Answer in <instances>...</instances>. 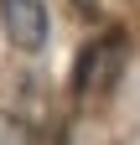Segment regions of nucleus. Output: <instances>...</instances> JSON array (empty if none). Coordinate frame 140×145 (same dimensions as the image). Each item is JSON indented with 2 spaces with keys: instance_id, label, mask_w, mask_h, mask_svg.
I'll use <instances>...</instances> for the list:
<instances>
[{
  "instance_id": "2",
  "label": "nucleus",
  "mask_w": 140,
  "mask_h": 145,
  "mask_svg": "<svg viewBox=\"0 0 140 145\" xmlns=\"http://www.w3.org/2000/svg\"><path fill=\"white\" fill-rule=\"evenodd\" d=\"M0 26L16 52L47 47V0H0Z\"/></svg>"
},
{
  "instance_id": "3",
  "label": "nucleus",
  "mask_w": 140,
  "mask_h": 145,
  "mask_svg": "<svg viewBox=\"0 0 140 145\" xmlns=\"http://www.w3.org/2000/svg\"><path fill=\"white\" fill-rule=\"evenodd\" d=\"M0 145H26V130L16 119H5V114H0Z\"/></svg>"
},
{
  "instance_id": "1",
  "label": "nucleus",
  "mask_w": 140,
  "mask_h": 145,
  "mask_svg": "<svg viewBox=\"0 0 140 145\" xmlns=\"http://www.w3.org/2000/svg\"><path fill=\"white\" fill-rule=\"evenodd\" d=\"M125 31H109L99 42L83 47V57L73 62V93L78 99H99L109 83H119V67H125Z\"/></svg>"
}]
</instances>
